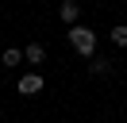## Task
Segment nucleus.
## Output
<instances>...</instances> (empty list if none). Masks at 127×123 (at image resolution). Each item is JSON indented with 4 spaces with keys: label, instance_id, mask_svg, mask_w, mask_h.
I'll use <instances>...</instances> for the list:
<instances>
[{
    "label": "nucleus",
    "instance_id": "1",
    "mask_svg": "<svg viewBox=\"0 0 127 123\" xmlns=\"http://www.w3.org/2000/svg\"><path fill=\"white\" fill-rule=\"evenodd\" d=\"M69 42H73V50H77V54L93 58V54H96V31H93V27H81V23H73V27H69Z\"/></svg>",
    "mask_w": 127,
    "mask_h": 123
},
{
    "label": "nucleus",
    "instance_id": "2",
    "mask_svg": "<svg viewBox=\"0 0 127 123\" xmlns=\"http://www.w3.org/2000/svg\"><path fill=\"white\" fill-rule=\"evenodd\" d=\"M42 85H46V81H42V73H23V77L16 81V89H19V96H39Z\"/></svg>",
    "mask_w": 127,
    "mask_h": 123
},
{
    "label": "nucleus",
    "instance_id": "3",
    "mask_svg": "<svg viewBox=\"0 0 127 123\" xmlns=\"http://www.w3.org/2000/svg\"><path fill=\"white\" fill-rule=\"evenodd\" d=\"M42 58H46V46H42V42H27V46H23V62L42 65Z\"/></svg>",
    "mask_w": 127,
    "mask_h": 123
},
{
    "label": "nucleus",
    "instance_id": "4",
    "mask_svg": "<svg viewBox=\"0 0 127 123\" xmlns=\"http://www.w3.org/2000/svg\"><path fill=\"white\" fill-rule=\"evenodd\" d=\"M58 15H62V23H69V27H73V23H77V15H81V8L73 4V0H65V4L58 8Z\"/></svg>",
    "mask_w": 127,
    "mask_h": 123
},
{
    "label": "nucleus",
    "instance_id": "5",
    "mask_svg": "<svg viewBox=\"0 0 127 123\" xmlns=\"http://www.w3.org/2000/svg\"><path fill=\"white\" fill-rule=\"evenodd\" d=\"M108 38L119 46V50H127V23H116V27L108 31Z\"/></svg>",
    "mask_w": 127,
    "mask_h": 123
},
{
    "label": "nucleus",
    "instance_id": "6",
    "mask_svg": "<svg viewBox=\"0 0 127 123\" xmlns=\"http://www.w3.org/2000/svg\"><path fill=\"white\" fill-rule=\"evenodd\" d=\"M0 62H4V65H19V62H23V50H16V46H8V50H4V58H0Z\"/></svg>",
    "mask_w": 127,
    "mask_h": 123
},
{
    "label": "nucleus",
    "instance_id": "7",
    "mask_svg": "<svg viewBox=\"0 0 127 123\" xmlns=\"http://www.w3.org/2000/svg\"><path fill=\"white\" fill-rule=\"evenodd\" d=\"M108 69H112V62H104V58H93V62H89V73H93V77H104Z\"/></svg>",
    "mask_w": 127,
    "mask_h": 123
}]
</instances>
